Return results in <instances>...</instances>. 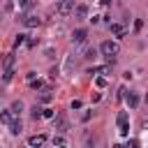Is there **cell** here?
Segmentation results:
<instances>
[{
    "label": "cell",
    "mask_w": 148,
    "mask_h": 148,
    "mask_svg": "<svg viewBox=\"0 0 148 148\" xmlns=\"http://www.w3.org/2000/svg\"><path fill=\"white\" fill-rule=\"evenodd\" d=\"M44 143H46V136H42V134H35L28 139V148H42Z\"/></svg>",
    "instance_id": "cell-4"
},
{
    "label": "cell",
    "mask_w": 148,
    "mask_h": 148,
    "mask_svg": "<svg viewBox=\"0 0 148 148\" xmlns=\"http://www.w3.org/2000/svg\"><path fill=\"white\" fill-rule=\"evenodd\" d=\"M111 67L109 65H104V67H90V74H106Z\"/></svg>",
    "instance_id": "cell-15"
},
{
    "label": "cell",
    "mask_w": 148,
    "mask_h": 148,
    "mask_svg": "<svg viewBox=\"0 0 148 148\" xmlns=\"http://www.w3.org/2000/svg\"><path fill=\"white\" fill-rule=\"evenodd\" d=\"M2 65H5V72L12 69V65H14V53H7V56L2 58Z\"/></svg>",
    "instance_id": "cell-11"
},
{
    "label": "cell",
    "mask_w": 148,
    "mask_h": 148,
    "mask_svg": "<svg viewBox=\"0 0 148 148\" xmlns=\"http://www.w3.org/2000/svg\"><path fill=\"white\" fill-rule=\"evenodd\" d=\"M53 146H58V148H65V141H62L60 136H56V139H53Z\"/></svg>",
    "instance_id": "cell-23"
},
{
    "label": "cell",
    "mask_w": 148,
    "mask_h": 148,
    "mask_svg": "<svg viewBox=\"0 0 148 148\" xmlns=\"http://www.w3.org/2000/svg\"><path fill=\"white\" fill-rule=\"evenodd\" d=\"M113 148H125V146H123V143H116V146H113Z\"/></svg>",
    "instance_id": "cell-29"
},
{
    "label": "cell",
    "mask_w": 148,
    "mask_h": 148,
    "mask_svg": "<svg viewBox=\"0 0 148 148\" xmlns=\"http://www.w3.org/2000/svg\"><path fill=\"white\" fill-rule=\"evenodd\" d=\"M95 83H97L99 88H104V86H106V79H104V76H97V79H95Z\"/></svg>",
    "instance_id": "cell-22"
},
{
    "label": "cell",
    "mask_w": 148,
    "mask_h": 148,
    "mask_svg": "<svg viewBox=\"0 0 148 148\" xmlns=\"http://www.w3.org/2000/svg\"><path fill=\"white\" fill-rule=\"evenodd\" d=\"M0 123L12 125V111H0Z\"/></svg>",
    "instance_id": "cell-13"
},
{
    "label": "cell",
    "mask_w": 148,
    "mask_h": 148,
    "mask_svg": "<svg viewBox=\"0 0 148 148\" xmlns=\"http://www.w3.org/2000/svg\"><path fill=\"white\" fill-rule=\"evenodd\" d=\"M86 14H88V7H86V5L74 7V16H76V18H86Z\"/></svg>",
    "instance_id": "cell-10"
},
{
    "label": "cell",
    "mask_w": 148,
    "mask_h": 148,
    "mask_svg": "<svg viewBox=\"0 0 148 148\" xmlns=\"http://www.w3.org/2000/svg\"><path fill=\"white\" fill-rule=\"evenodd\" d=\"M118 51H120V46H118V42H113V39H104V42L99 44V53H102L109 62H113V58L118 56Z\"/></svg>",
    "instance_id": "cell-1"
},
{
    "label": "cell",
    "mask_w": 148,
    "mask_h": 148,
    "mask_svg": "<svg viewBox=\"0 0 148 148\" xmlns=\"http://www.w3.org/2000/svg\"><path fill=\"white\" fill-rule=\"evenodd\" d=\"M23 23H25L28 28H37V25L42 23V18H37V16H25V18H23Z\"/></svg>",
    "instance_id": "cell-9"
},
{
    "label": "cell",
    "mask_w": 148,
    "mask_h": 148,
    "mask_svg": "<svg viewBox=\"0 0 148 148\" xmlns=\"http://www.w3.org/2000/svg\"><path fill=\"white\" fill-rule=\"evenodd\" d=\"M30 86H32V88L37 90V88H42V81H30Z\"/></svg>",
    "instance_id": "cell-28"
},
{
    "label": "cell",
    "mask_w": 148,
    "mask_h": 148,
    "mask_svg": "<svg viewBox=\"0 0 148 148\" xmlns=\"http://www.w3.org/2000/svg\"><path fill=\"white\" fill-rule=\"evenodd\" d=\"M9 111H12V113H16V116H18V113H21V111H23V104H21V102H14V104H12V109H9Z\"/></svg>",
    "instance_id": "cell-17"
},
{
    "label": "cell",
    "mask_w": 148,
    "mask_h": 148,
    "mask_svg": "<svg viewBox=\"0 0 148 148\" xmlns=\"http://www.w3.org/2000/svg\"><path fill=\"white\" fill-rule=\"evenodd\" d=\"M125 102L130 104V109H136V106H139V95H136V92H127V95H125Z\"/></svg>",
    "instance_id": "cell-7"
},
{
    "label": "cell",
    "mask_w": 148,
    "mask_h": 148,
    "mask_svg": "<svg viewBox=\"0 0 148 148\" xmlns=\"http://www.w3.org/2000/svg\"><path fill=\"white\" fill-rule=\"evenodd\" d=\"M99 146V139H92V136H86V148H97Z\"/></svg>",
    "instance_id": "cell-16"
},
{
    "label": "cell",
    "mask_w": 148,
    "mask_h": 148,
    "mask_svg": "<svg viewBox=\"0 0 148 148\" xmlns=\"http://www.w3.org/2000/svg\"><path fill=\"white\" fill-rule=\"evenodd\" d=\"M53 125H56V130L65 132V130H67V118H65V113H58V116L53 118Z\"/></svg>",
    "instance_id": "cell-6"
},
{
    "label": "cell",
    "mask_w": 148,
    "mask_h": 148,
    "mask_svg": "<svg viewBox=\"0 0 148 148\" xmlns=\"http://www.w3.org/2000/svg\"><path fill=\"white\" fill-rule=\"evenodd\" d=\"M25 42V35H16V39H14V46H18V44H23Z\"/></svg>",
    "instance_id": "cell-20"
},
{
    "label": "cell",
    "mask_w": 148,
    "mask_h": 148,
    "mask_svg": "<svg viewBox=\"0 0 148 148\" xmlns=\"http://www.w3.org/2000/svg\"><path fill=\"white\" fill-rule=\"evenodd\" d=\"M42 118H56V111H53V109H44Z\"/></svg>",
    "instance_id": "cell-19"
},
{
    "label": "cell",
    "mask_w": 148,
    "mask_h": 148,
    "mask_svg": "<svg viewBox=\"0 0 148 148\" xmlns=\"http://www.w3.org/2000/svg\"><path fill=\"white\" fill-rule=\"evenodd\" d=\"M109 30H111L116 37H123V35H125V28H123L120 23H109Z\"/></svg>",
    "instance_id": "cell-8"
},
{
    "label": "cell",
    "mask_w": 148,
    "mask_h": 148,
    "mask_svg": "<svg viewBox=\"0 0 148 148\" xmlns=\"http://www.w3.org/2000/svg\"><path fill=\"white\" fill-rule=\"evenodd\" d=\"M9 132H12V134H21V120H12Z\"/></svg>",
    "instance_id": "cell-14"
},
{
    "label": "cell",
    "mask_w": 148,
    "mask_h": 148,
    "mask_svg": "<svg viewBox=\"0 0 148 148\" xmlns=\"http://www.w3.org/2000/svg\"><path fill=\"white\" fill-rule=\"evenodd\" d=\"M42 113H44V109H39V106H32V113H30V116L37 120V118H42Z\"/></svg>",
    "instance_id": "cell-18"
},
{
    "label": "cell",
    "mask_w": 148,
    "mask_h": 148,
    "mask_svg": "<svg viewBox=\"0 0 148 148\" xmlns=\"http://www.w3.org/2000/svg\"><path fill=\"white\" fill-rule=\"evenodd\" d=\"M51 97H53V95H51V88H42V90H39V99H42V102H49Z\"/></svg>",
    "instance_id": "cell-12"
},
{
    "label": "cell",
    "mask_w": 148,
    "mask_h": 148,
    "mask_svg": "<svg viewBox=\"0 0 148 148\" xmlns=\"http://www.w3.org/2000/svg\"><path fill=\"white\" fill-rule=\"evenodd\" d=\"M118 132H120L123 136L130 134V125H127V113H125V111L118 113Z\"/></svg>",
    "instance_id": "cell-3"
},
{
    "label": "cell",
    "mask_w": 148,
    "mask_h": 148,
    "mask_svg": "<svg viewBox=\"0 0 148 148\" xmlns=\"http://www.w3.org/2000/svg\"><path fill=\"white\" fill-rule=\"evenodd\" d=\"M141 28H143V21H141V18H136V21H134V30H136V32H139V30H141Z\"/></svg>",
    "instance_id": "cell-24"
},
{
    "label": "cell",
    "mask_w": 148,
    "mask_h": 148,
    "mask_svg": "<svg viewBox=\"0 0 148 148\" xmlns=\"http://www.w3.org/2000/svg\"><path fill=\"white\" fill-rule=\"evenodd\" d=\"M56 12H58L60 16H69V14L74 12V0H60L58 7H56Z\"/></svg>",
    "instance_id": "cell-2"
},
{
    "label": "cell",
    "mask_w": 148,
    "mask_h": 148,
    "mask_svg": "<svg viewBox=\"0 0 148 148\" xmlns=\"http://www.w3.org/2000/svg\"><path fill=\"white\" fill-rule=\"evenodd\" d=\"M12 74H14V72H12V69H7V72H5V76H2V79H5V81H9V79H12Z\"/></svg>",
    "instance_id": "cell-27"
},
{
    "label": "cell",
    "mask_w": 148,
    "mask_h": 148,
    "mask_svg": "<svg viewBox=\"0 0 148 148\" xmlns=\"http://www.w3.org/2000/svg\"><path fill=\"white\" fill-rule=\"evenodd\" d=\"M95 56H97L95 49H86V56H83V58H95Z\"/></svg>",
    "instance_id": "cell-21"
},
{
    "label": "cell",
    "mask_w": 148,
    "mask_h": 148,
    "mask_svg": "<svg viewBox=\"0 0 148 148\" xmlns=\"http://www.w3.org/2000/svg\"><path fill=\"white\" fill-rule=\"evenodd\" d=\"M21 7H23V9H30V7H32V0H21Z\"/></svg>",
    "instance_id": "cell-25"
},
{
    "label": "cell",
    "mask_w": 148,
    "mask_h": 148,
    "mask_svg": "<svg viewBox=\"0 0 148 148\" xmlns=\"http://www.w3.org/2000/svg\"><path fill=\"white\" fill-rule=\"evenodd\" d=\"M86 37H88V32H86L83 28H79V30H74V32H72V42H74V44H83V42H86Z\"/></svg>",
    "instance_id": "cell-5"
},
{
    "label": "cell",
    "mask_w": 148,
    "mask_h": 148,
    "mask_svg": "<svg viewBox=\"0 0 148 148\" xmlns=\"http://www.w3.org/2000/svg\"><path fill=\"white\" fill-rule=\"evenodd\" d=\"M125 148H139V141H136V139H132V141H130Z\"/></svg>",
    "instance_id": "cell-26"
}]
</instances>
